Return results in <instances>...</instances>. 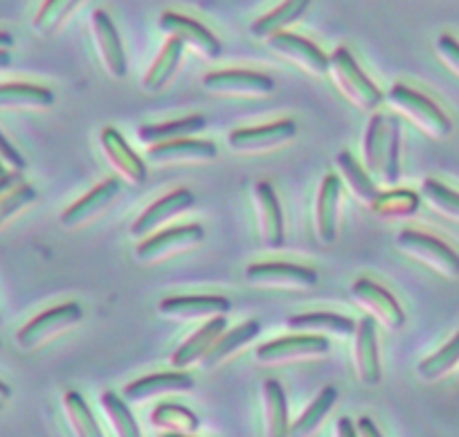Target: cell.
I'll return each mask as SVG.
<instances>
[{"label": "cell", "instance_id": "obj_1", "mask_svg": "<svg viewBox=\"0 0 459 437\" xmlns=\"http://www.w3.org/2000/svg\"><path fill=\"white\" fill-rule=\"evenodd\" d=\"M368 174L381 185H394L401 176V122L396 118L374 113L368 122L363 143Z\"/></svg>", "mask_w": 459, "mask_h": 437}, {"label": "cell", "instance_id": "obj_2", "mask_svg": "<svg viewBox=\"0 0 459 437\" xmlns=\"http://www.w3.org/2000/svg\"><path fill=\"white\" fill-rule=\"evenodd\" d=\"M385 100L390 101V106H394L396 111L410 118L430 138L444 140L453 134V122H450V118L441 111L430 97L423 95V92L414 91V88L405 86V83H394L390 88V92L385 95Z\"/></svg>", "mask_w": 459, "mask_h": 437}, {"label": "cell", "instance_id": "obj_3", "mask_svg": "<svg viewBox=\"0 0 459 437\" xmlns=\"http://www.w3.org/2000/svg\"><path fill=\"white\" fill-rule=\"evenodd\" d=\"M329 73L335 86L363 111H377L385 100L381 88L363 73L356 57L347 48H335L333 55H329Z\"/></svg>", "mask_w": 459, "mask_h": 437}, {"label": "cell", "instance_id": "obj_4", "mask_svg": "<svg viewBox=\"0 0 459 437\" xmlns=\"http://www.w3.org/2000/svg\"><path fill=\"white\" fill-rule=\"evenodd\" d=\"M83 318V309L77 302H65L59 307H52L48 311L39 313L32 320L25 322L16 332V345L23 352H32L48 343L50 338L59 336L61 332L77 325Z\"/></svg>", "mask_w": 459, "mask_h": 437}, {"label": "cell", "instance_id": "obj_5", "mask_svg": "<svg viewBox=\"0 0 459 437\" xmlns=\"http://www.w3.org/2000/svg\"><path fill=\"white\" fill-rule=\"evenodd\" d=\"M396 249L403 250L417 262L426 264L432 271L446 277H459V255L437 237L419 231H401L396 237Z\"/></svg>", "mask_w": 459, "mask_h": 437}, {"label": "cell", "instance_id": "obj_6", "mask_svg": "<svg viewBox=\"0 0 459 437\" xmlns=\"http://www.w3.org/2000/svg\"><path fill=\"white\" fill-rule=\"evenodd\" d=\"M329 347V338L320 336V334H290V336H281L259 345L255 350V359L264 365L293 363V361L325 356Z\"/></svg>", "mask_w": 459, "mask_h": 437}, {"label": "cell", "instance_id": "obj_7", "mask_svg": "<svg viewBox=\"0 0 459 437\" xmlns=\"http://www.w3.org/2000/svg\"><path fill=\"white\" fill-rule=\"evenodd\" d=\"M205 240V231L198 223H185V226L167 228V231L158 232V235L147 237L135 246V259L140 264H153L160 259L171 258L176 253L194 249V246L203 244Z\"/></svg>", "mask_w": 459, "mask_h": 437}, {"label": "cell", "instance_id": "obj_8", "mask_svg": "<svg viewBox=\"0 0 459 437\" xmlns=\"http://www.w3.org/2000/svg\"><path fill=\"white\" fill-rule=\"evenodd\" d=\"M246 282L266 289H311L317 284V273L290 262H262L246 268Z\"/></svg>", "mask_w": 459, "mask_h": 437}, {"label": "cell", "instance_id": "obj_9", "mask_svg": "<svg viewBox=\"0 0 459 437\" xmlns=\"http://www.w3.org/2000/svg\"><path fill=\"white\" fill-rule=\"evenodd\" d=\"M351 298L360 304L363 309H368L372 313L374 320L381 322L385 329L390 332H399L405 325V313L401 309V304L396 302L394 295L387 289H383L377 282L368 280V277H360L351 284Z\"/></svg>", "mask_w": 459, "mask_h": 437}, {"label": "cell", "instance_id": "obj_10", "mask_svg": "<svg viewBox=\"0 0 459 437\" xmlns=\"http://www.w3.org/2000/svg\"><path fill=\"white\" fill-rule=\"evenodd\" d=\"M203 86L221 95L264 97L275 91V79L271 74L253 73V70H216L203 77Z\"/></svg>", "mask_w": 459, "mask_h": 437}, {"label": "cell", "instance_id": "obj_11", "mask_svg": "<svg viewBox=\"0 0 459 437\" xmlns=\"http://www.w3.org/2000/svg\"><path fill=\"white\" fill-rule=\"evenodd\" d=\"M298 135V125L293 120H277L264 127L235 129L228 135V144L237 153H259L286 144Z\"/></svg>", "mask_w": 459, "mask_h": 437}, {"label": "cell", "instance_id": "obj_12", "mask_svg": "<svg viewBox=\"0 0 459 437\" xmlns=\"http://www.w3.org/2000/svg\"><path fill=\"white\" fill-rule=\"evenodd\" d=\"M91 25L97 52H100L101 66L106 68V73L113 79H125L126 70H129L125 43H122L120 32H117L115 23L110 21V16L104 10H95L91 16Z\"/></svg>", "mask_w": 459, "mask_h": 437}, {"label": "cell", "instance_id": "obj_13", "mask_svg": "<svg viewBox=\"0 0 459 437\" xmlns=\"http://www.w3.org/2000/svg\"><path fill=\"white\" fill-rule=\"evenodd\" d=\"M160 30L169 34V37L180 39L185 46L196 50L198 55L205 57V59H219L221 52H223L219 39H216L205 25L189 19V16L176 14V12H165V14L160 16Z\"/></svg>", "mask_w": 459, "mask_h": 437}, {"label": "cell", "instance_id": "obj_14", "mask_svg": "<svg viewBox=\"0 0 459 437\" xmlns=\"http://www.w3.org/2000/svg\"><path fill=\"white\" fill-rule=\"evenodd\" d=\"M101 152L117 174L129 185H143L147 180V165L143 158L129 147L122 134L115 127H106L100 135Z\"/></svg>", "mask_w": 459, "mask_h": 437}, {"label": "cell", "instance_id": "obj_15", "mask_svg": "<svg viewBox=\"0 0 459 437\" xmlns=\"http://www.w3.org/2000/svg\"><path fill=\"white\" fill-rule=\"evenodd\" d=\"M122 183L117 179H108L104 183L95 185L88 194H83L82 198L73 203V205L65 207L59 216V223L64 228H79L86 222L95 219L97 214L106 210V207L113 205V201L120 194Z\"/></svg>", "mask_w": 459, "mask_h": 437}, {"label": "cell", "instance_id": "obj_16", "mask_svg": "<svg viewBox=\"0 0 459 437\" xmlns=\"http://www.w3.org/2000/svg\"><path fill=\"white\" fill-rule=\"evenodd\" d=\"M268 46H271V50H275L277 55L286 57V59L293 61L299 68L308 70L311 74L329 73V57H326L316 43L308 41V39L298 37V34L290 32H277L268 39Z\"/></svg>", "mask_w": 459, "mask_h": 437}, {"label": "cell", "instance_id": "obj_17", "mask_svg": "<svg viewBox=\"0 0 459 437\" xmlns=\"http://www.w3.org/2000/svg\"><path fill=\"white\" fill-rule=\"evenodd\" d=\"M255 205H257L259 232L266 249L277 250L284 246V214H281L280 198L268 180L255 185Z\"/></svg>", "mask_w": 459, "mask_h": 437}, {"label": "cell", "instance_id": "obj_18", "mask_svg": "<svg viewBox=\"0 0 459 437\" xmlns=\"http://www.w3.org/2000/svg\"><path fill=\"white\" fill-rule=\"evenodd\" d=\"M232 309L223 295H174L165 298L158 311L174 320H198V318H219Z\"/></svg>", "mask_w": 459, "mask_h": 437}, {"label": "cell", "instance_id": "obj_19", "mask_svg": "<svg viewBox=\"0 0 459 437\" xmlns=\"http://www.w3.org/2000/svg\"><path fill=\"white\" fill-rule=\"evenodd\" d=\"M194 203H196V197L189 189H176V192H169L167 197L158 198L156 203L147 207L143 214L138 216L131 226V235L134 237H147L149 232L156 231L160 223L169 222L174 216L183 214V212L192 210Z\"/></svg>", "mask_w": 459, "mask_h": 437}, {"label": "cell", "instance_id": "obj_20", "mask_svg": "<svg viewBox=\"0 0 459 437\" xmlns=\"http://www.w3.org/2000/svg\"><path fill=\"white\" fill-rule=\"evenodd\" d=\"M340 194H342V183H340L338 176H325L316 201V235L317 241L325 246H333L335 237H338Z\"/></svg>", "mask_w": 459, "mask_h": 437}, {"label": "cell", "instance_id": "obj_21", "mask_svg": "<svg viewBox=\"0 0 459 437\" xmlns=\"http://www.w3.org/2000/svg\"><path fill=\"white\" fill-rule=\"evenodd\" d=\"M356 372L365 386H378L381 383V356H378V336L374 318L368 316L356 327V347H354Z\"/></svg>", "mask_w": 459, "mask_h": 437}, {"label": "cell", "instance_id": "obj_22", "mask_svg": "<svg viewBox=\"0 0 459 437\" xmlns=\"http://www.w3.org/2000/svg\"><path fill=\"white\" fill-rule=\"evenodd\" d=\"M219 156V149L210 140H192V138H180L171 140V143L152 144L147 149V158L152 162H205L214 161Z\"/></svg>", "mask_w": 459, "mask_h": 437}, {"label": "cell", "instance_id": "obj_23", "mask_svg": "<svg viewBox=\"0 0 459 437\" xmlns=\"http://www.w3.org/2000/svg\"><path fill=\"white\" fill-rule=\"evenodd\" d=\"M194 390V379L187 372H160L135 379L125 388V401H147L153 397L171 395V392Z\"/></svg>", "mask_w": 459, "mask_h": 437}, {"label": "cell", "instance_id": "obj_24", "mask_svg": "<svg viewBox=\"0 0 459 437\" xmlns=\"http://www.w3.org/2000/svg\"><path fill=\"white\" fill-rule=\"evenodd\" d=\"M225 327H228L225 316L210 318V320H207L196 334H192V336H189L187 341H185L174 354H171V365H174L176 370H183V368H189V365H194L196 361H201L203 356L207 354V350L214 345L216 338L225 332Z\"/></svg>", "mask_w": 459, "mask_h": 437}, {"label": "cell", "instance_id": "obj_25", "mask_svg": "<svg viewBox=\"0 0 459 437\" xmlns=\"http://www.w3.org/2000/svg\"><path fill=\"white\" fill-rule=\"evenodd\" d=\"M286 327H290L293 332L299 334H335V336H354L356 322L347 316L329 311H311V313H298L286 320Z\"/></svg>", "mask_w": 459, "mask_h": 437}, {"label": "cell", "instance_id": "obj_26", "mask_svg": "<svg viewBox=\"0 0 459 437\" xmlns=\"http://www.w3.org/2000/svg\"><path fill=\"white\" fill-rule=\"evenodd\" d=\"M259 332H262V322L259 320L241 322V325L235 327V329L223 332L219 338H216L214 345L207 350V354L201 359L203 368L210 370V368H216L219 363H223L228 356H232L237 350H241V347L248 345L250 341H255V338L259 336Z\"/></svg>", "mask_w": 459, "mask_h": 437}, {"label": "cell", "instance_id": "obj_27", "mask_svg": "<svg viewBox=\"0 0 459 437\" xmlns=\"http://www.w3.org/2000/svg\"><path fill=\"white\" fill-rule=\"evenodd\" d=\"M55 92L28 82L0 83V109H50Z\"/></svg>", "mask_w": 459, "mask_h": 437}, {"label": "cell", "instance_id": "obj_28", "mask_svg": "<svg viewBox=\"0 0 459 437\" xmlns=\"http://www.w3.org/2000/svg\"><path fill=\"white\" fill-rule=\"evenodd\" d=\"M308 7H311V0H284L281 5L275 7V10L255 21V23L250 25V34H253L255 39H271L273 34L284 32L289 25H293L295 21L302 19V16L307 14Z\"/></svg>", "mask_w": 459, "mask_h": 437}, {"label": "cell", "instance_id": "obj_29", "mask_svg": "<svg viewBox=\"0 0 459 437\" xmlns=\"http://www.w3.org/2000/svg\"><path fill=\"white\" fill-rule=\"evenodd\" d=\"M207 127V120L203 116H187L180 118V120L162 122V125H143L138 129L140 143L144 144H160V143H171V140L189 138V135L198 134Z\"/></svg>", "mask_w": 459, "mask_h": 437}, {"label": "cell", "instance_id": "obj_30", "mask_svg": "<svg viewBox=\"0 0 459 437\" xmlns=\"http://www.w3.org/2000/svg\"><path fill=\"white\" fill-rule=\"evenodd\" d=\"M264 408H266V433L268 437H290L289 401L280 381L266 379L264 381Z\"/></svg>", "mask_w": 459, "mask_h": 437}, {"label": "cell", "instance_id": "obj_31", "mask_svg": "<svg viewBox=\"0 0 459 437\" xmlns=\"http://www.w3.org/2000/svg\"><path fill=\"white\" fill-rule=\"evenodd\" d=\"M183 52L185 43L180 41V39H167L160 55L156 57V61H153L152 68H149L147 77H144V88H147L149 92L162 91V88L171 82V77H174L176 70H178L180 59H183Z\"/></svg>", "mask_w": 459, "mask_h": 437}, {"label": "cell", "instance_id": "obj_32", "mask_svg": "<svg viewBox=\"0 0 459 437\" xmlns=\"http://www.w3.org/2000/svg\"><path fill=\"white\" fill-rule=\"evenodd\" d=\"M335 165L342 171V179L350 185L351 194H354L359 201H363L365 205H372L374 198L378 197V188L377 183H374L372 176L368 174V170H365L350 152H340L338 156H335Z\"/></svg>", "mask_w": 459, "mask_h": 437}, {"label": "cell", "instance_id": "obj_33", "mask_svg": "<svg viewBox=\"0 0 459 437\" xmlns=\"http://www.w3.org/2000/svg\"><path fill=\"white\" fill-rule=\"evenodd\" d=\"M152 426L176 435H192L201 426V419L194 410L180 404H160L152 413Z\"/></svg>", "mask_w": 459, "mask_h": 437}, {"label": "cell", "instance_id": "obj_34", "mask_svg": "<svg viewBox=\"0 0 459 437\" xmlns=\"http://www.w3.org/2000/svg\"><path fill=\"white\" fill-rule=\"evenodd\" d=\"M338 401V390L333 386H326L316 399L308 404V408L290 424V437H308L320 428V424L325 422L326 415L331 413V408Z\"/></svg>", "mask_w": 459, "mask_h": 437}, {"label": "cell", "instance_id": "obj_35", "mask_svg": "<svg viewBox=\"0 0 459 437\" xmlns=\"http://www.w3.org/2000/svg\"><path fill=\"white\" fill-rule=\"evenodd\" d=\"M421 205V198L412 189H390V192H378L369 210L383 219H396V216H412Z\"/></svg>", "mask_w": 459, "mask_h": 437}, {"label": "cell", "instance_id": "obj_36", "mask_svg": "<svg viewBox=\"0 0 459 437\" xmlns=\"http://www.w3.org/2000/svg\"><path fill=\"white\" fill-rule=\"evenodd\" d=\"M64 410H65V417H68L74 437H104V433H101L95 415H92V410L88 408L86 399H83L79 392H74V390L65 392Z\"/></svg>", "mask_w": 459, "mask_h": 437}, {"label": "cell", "instance_id": "obj_37", "mask_svg": "<svg viewBox=\"0 0 459 437\" xmlns=\"http://www.w3.org/2000/svg\"><path fill=\"white\" fill-rule=\"evenodd\" d=\"M100 404H101V408H104V413L108 415V422H110V426H113L115 435L117 437H143L138 422H135L134 413H131L129 404H126L120 395H115V392H101Z\"/></svg>", "mask_w": 459, "mask_h": 437}, {"label": "cell", "instance_id": "obj_38", "mask_svg": "<svg viewBox=\"0 0 459 437\" xmlns=\"http://www.w3.org/2000/svg\"><path fill=\"white\" fill-rule=\"evenodd\" d=\"M79 3L82 0H43V5L34 16V32L41 37H52L64 25V21L77 10Z\"/></svg>", "mask_w": 459, "mask_h": 437}, {"label": "cell", "instance_id": "obj_39", "mask_svg": "<svg viewBox=\"0 0 459 437\" xmlns=\"http://www.w3.org/2000/svg\"><path fill=\"white\" fill-rule=\"evenodd\" d=\"M459 363V332L446 343L441 350H437L435 354L423 359L419 363L417 374L423 379V381H437L441 379L444 374H448L455 365Z\"/></svg>", "mask_w": 459, "mask_h": 437}, {"label": "cell", "instance_id": "obj_40", "mask_svg": "<svg viewBox=\"0 0 459 437\" xmlns=\"http://www.w3.org/2000/svg\"><path fill=\"white\" fill-rule=\"evenodd\" d=\"M421 194L428 198V203H430L437 212H441V214L459 222V192L446 188L439 180L426 179L421 185Z\"/></svg>", "mask_w": 459, "mask_h": 437}, {"label": "cell", "instance_id": "obj_41", "mask_svg": "<svg viewBox=\"0 0 459 437\" xmlns=\"http://www.w3.org/2000/svg\"><path fill=\"white\" fill-rule=\"evenodd\" d=\"M37 189H34L32 185L25 183V180L21 185H16L14 189H10L5 197H0V226L5 222H10L14 214H19L23 207L32 205V203L37 201Z\"/></svg>", "mask_w": 459, "mask_h": 437}, {"label": "cell", "instance_id": "obj_42", "mask_svg": "<svg viewBox=\"0 0 459 437\" xmlns=\"http://www.w3.org/2000/svg\"><path fill=\"white\" fill-rule=\"evenodd\" d=\"M0 162L10 167V171H16V174H23L28 170V161L23 158V153L0 134Z\"/></svg>", "mask_w": 459, "mask_h": 437}, {"label": "cell", "instance_id": "obj_43", "mask_svg": "<svg viewBox=\"0 0 459 437\" xmlns=\"http://www.w3.org/2000/svg\"><path fill=\"white\" fill-rule=\"evenodd\" d=\"M437 52H439L441 61L453 70L455 74H459V41L450 34H441L437 39Z\"/></svg>", "mask_w": 459, "mask_h": 437}, {"label": "cell", "instance_id": "obj_44", "mask_svg": "<svg viewBox=\"0 0 459 437\" xmlns=\"http://www.w3.org/2000/svg\"><path fill=\"white\" fill-rule=\"evenodd\" d=\"M356 431H359V437H383L372 417H360L356 424Z\"/></svg>", "mask_w": 459, "mask_h": 437}, {"label": "cell", "instance_id": "obj_45", "mask_svg": "<svg viewBox=\"0 0 459 437\" xmlns=\"http://www.w3.org/2000/svg\"><path fill=\"white\" fill-rule=\"evenodd\" d=\"M21 183H23V176L16 174V171H7L5 176H0V197H5L10 189H14Z\"/></svg>", "mask_w": 459, "mask_h": 437}, {"label": "cell", "instance_id": "obj_46", "mask_svg": "<svg viewBox=\"0 0 459 437\" xmlns=\"http://www.w3.org/2000/svg\"><path fill=\"white\" fill-rule=\"evenodd\" d=\"M335 437H359L356 424L350 417H340L335 424Z\"/></svg>", "mask_w": 459, "mask_h": 437}, {"label": "cell", "instance_id": "obj_47", "mask_svg": "<svg viewBox=\"0 0 459 437\" xmlns=\"http://www.w3.org/2000/svg\"><path fill=\"white\" fill-rule=\"evenodd\" d=\"M14 46V37L10 32H0V50H10Z\"/></svg>", "mask_w": 459, "mask_h": 437}, {"label": "cell", "instance_id": "obj_48", "mask_svg": "<svg viewBox=\"0 0 459 437\" xmlns=\"http://www.w3.org/2000/svg\"><path fill=\"white\" fill-rule=\"evenodd\" d=\"M12 66V52L10 50H0V70H5Z\"/></svg>", "mask_w": 459, "mask_h": 437}, {"label": "cell", "instance_id": "obj_49", "mask_svg": "<svg viewBox=\"0 0 459 437\" xmlns=\"http://www.w3.org/2000/svg\"><path fill=\"white\" fill-rule=\"evenodd\" d=\"M12 397V388L5 381H0V401H7Z\"/></svg>", "mask_w": 459, "mask_h": 437}, {"label": "cell", "instance_id": "obj_50", "mask_svg": "<svg viewBox=\"0 0 459 437\" xmlns=\"http://www.w3.org/2000/svg\"><path fill=\"white\" fill-rule=\"evenodd\" d=\"M162 437H192V435H176V433H167V435H162Z\"/></svg>", "mask_w": 459, "mask_h": 437}, {"label": "cell", "instance_id": "obj_51", "mask_svg": "<svg viewBox=\"0 0 459 437\" xmlns=\"http://www.w3.org/2000/svg\"><path fill=\"white\" fill-rule=\"evenodd\" d=\"M7 174V170H5V165H3V162H0V176H5Z\"/></svg>", "mask_w": 459, "mask_h": 437}, {"label": "cell", "instance_id": "obj_52", "mask_svg": "<svg viewBox=\"0 0 459 437\" xmlns=\"http://www.w3.org/2000/svg\"><path fill=\"white\" fill-rule=\"evenodd\" d=\"M3 406H5V401H0V410H3Z\"/></svg>", "mask_w": 459, "mask_h": 437}]
</instances>
